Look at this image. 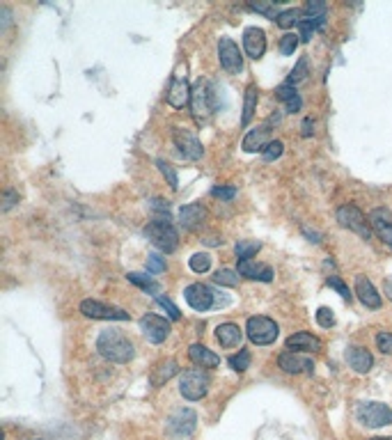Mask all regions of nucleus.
Here are the masks:
<instances>
[{
  "mask_svg": "<svg viewBox=\"0 0 392 440\" xmlns=\"http://www.w3.org/2000/svg\"><path fill=\"white\" fill-rule=\"evenodd\" d=\"M97 348L106 360L117 362V365L129 362V360H133V355H135L131 339L126 337L122 330H113V328H108V330H104L102 335H99Z\"/></svg>",
  "mask_w": 392,
  "mask_h": 440,
  "instance_id": "obj_1",
  "label": "nucleus"
},
{
  "mask_svg": "<svg viewBox=\"0 0 392 440\" xmlns=\"http://www.w3.org/2000/svg\"><path fill=\"white\" fill-rule=\"evenodd\" d=\"M145 234H147V238L159 248L161 252H175L177 245H179V234L177 229L172 227L170 218H157L152 220V223H147V227H145Z\"/></svg>",
  "mask_w": 392,
  "mask_h": 440,
  "instance_id": "obj_2",
  "label": "nucleus"
},
{
  "mask_svg": "<svg viewBox=\"0 0 392 440\" xmlns=\"http://www.w3.org/2000/svg\"><path fill=\"white\" fill-rule=\"evenodd\" d=\"M355 417L367 429H381V427L392 424V408L388 403H381V401H367L358 406Z\"/></svg>",
  "mask_w": 392,
  "mask_h": 440,
  "instance_id": "obj_3",
  "label": "nucleus"
},
{
  "mask_svg": "<svg viewBox=\"0 0 392 440\" xmlns=\"http://www.w3.org/2000/svg\"><path fill=\"white\" fill-rule=\"evenodd\" d=\"M337 223L349 229V232H355L360 238H365V241H369L372 238L369 220L355 204H342L340 209H337Z\"/></svg>",
  "mask_w": 392,
  "mask_h": 440,
  "instance_id": "obj_4",
  "label": "nucleus"
},
{
  "mask_svg": "<svg viewBox=\"0 0 392 440\" xmlns=\"http://www.w3.org/2000/svg\"><path fill=\"white\" fill-rule=\"evenodd\" d=\"M245 335L252 344L257 346H267L273 344L280 335V328L273 319L269 317H250L248 324H245Z\"/></svg>",
  "mask_w": 392,
  "mask_h": 440,
  "instance_id": "obj_5",
  "label": "nucleus"
},
{
  "mask_svg": "<svg viewBox=\"0 0 392 440\" xmlns=\"http://www.w3.org/2000/svg\"><path fill=\"white\" fill-rule=\"evenodd\" d=\"M209 374L202 369V367H197V369H188L181 374V381H179V392L184 394V399L188 401H200L209 392Z\"/></svg>",
  "mask_w": 392,
  "mask_h": 440,
  "instance_id": "obj_6",
  "label": "nucleus"
},
{
  "mask_svg": "<svg viewBox=\"0 0 392 440\" xmlns=\"http://www.w3.org/2000/svg\"><path fill=\"white\" fill-rule=\"evenodd\" d=\"M197 427V412L190 408H177L168 417V434L175 438H188Z\"/></svg>",
  "mask_w": 392,
  "mask_h": 440,
  "instance_id": "obj_7",
  "label": "nucleus"
},
{
  "mask_svg": "<svg viewBox=\"0 0 392 440\" xmlns=\"http://www.w3.org/2000/svg\"><path fill=\"white\" fill-rule=\"evenodd\" d=\"M80 312L90 319H104V321H129V312H124L120 307L106 305V302H99L87 298L80 302Z\"/></svg>",
  "mask_w": 392,
  "mask_h": 440,
  "instance_id": "obj_8",
  "label": "nucleus"
},
{
  "mask_svg": "<svg viewBox=\"0 0 392 440\" xmlns=\"http://www.w3.org/2000/svg\"><path fill=\"white\" fill-rule=\"evenodd\" d=\"M218 58H221V67L232 76L243 69V55L230 37H221V42H218Z\"/></svg>",
  "mask_w": 392,
  "mask_h": 440,
  "instance_id": "obj_9",
  "label": "nucleus"
},
{
  "mask_svg": "<svg viewBox=\"0 0 392 440\" xmlns=\"http://www.w3.org/2000/svg\"><path fill=\"white\" fill-rule=\"evenodd\" d=\"M190 108H193V115L197 119H207L214 113V101H212V90H209V82L200 78L193 85V94H190Z\"/></svg>",
  "mask_w": 392,
  "mask_h": 440,
  "instance_id": "obj_10",
  "label": "nucleus"
},
{
  "mask_svg": "<svg viewBox=\"0 0 392 440\" xmlns=\"http://www.w3.org/2000/svg\"><path fill=\"white\" fill-rule=\"evenodd\" d=\"M140 330L152 344H161V342H166L170 335V321L159 314H145L140 319Z\"/></svg>",
  "mask_w": 392,
  "mask_h": 440,
  "instance_id": "obj_11",
  "label": "nucleus"
},
{
  "mask_svg": "<svg viewBox=\"0 0 392 440\" xmlns=\"http://www.w3.org/2000/svg\"><path fill=\"white\" fill-rule=\"evenodd\" d=\"M172 140H175L177 149L184 159H188V161L202 159V152H204L202 142H200L190 131H186V128H175V131H172Z\"/></svg>",
  "mask_w": 392,
  "mask_h": 440,
  "instance_id": "obj_12",
  "label": "nucleus"
},
{
  "mask_svg": "<svg viewBox=\"0 0 392 440\" xmlns=\"http://www.w3.org/2000/svg\"><path fill=\"white\" fill-rule=\"evenodd\" d=\"M184 298H186L188 305L193 310H197V312H207L209 307L214 305V291L202 282L188 284L186 291H184Z\"/></svg>",
  "mask_w": 392,
  "mask_h": 440,
  "instance_id": "obj_13",
  "label": "nucleus"
},
{
  "mask_svg": "<svg viewBox=\"0 0 392 440\" xmlns=\"http://www.w3.org/2000/svg\"><path fill=\"white\" fill-rule=\"evenodd\" d=\"M278 365H280V369H282V372H287V374H310V372L314 369V362L310 360L307 355L296 353V351L282 353V355L278 358Z\"/></svg>",
  "mask_w": 392,
  "mask_h": 440,
  "instance_id": "obj_14",
  "label": "nucleus"
},
{
  "mask_svg": "<svg viewBox=\"0 0 392 440\" xmlns=\"http://www.w3.org/2000/svg\"><path fill=\"white\" fill-rule=\"evenodd\" d=\"M243 49H245V55L252 60H259L262 55L267 53V35H264L262 28H245Z\"/></svg>",
  "mask_w": 392,
  "mask_h": 440,
  "instance_id": "obj_15",
  "label": "nucleus"
},
{
  "mask_svg": "<svg viewBox=\"0 0 392 440\" xmlns=\"http://www.w3.org/2000/svg\"><path fill=\"white\" fill-rule=\"evenodd\" d=\"M369 225L372 232H376V236L381 238L386 245H392V216L386 209H374L369 214Z\"/></svg>",
  "mask_w": 392,
  "mask_h": 440,
  "instance_id": "obj_16",
  "label": "nucleus"
},
{
  "mask_svg": "<svg viewBox=\"0 0 392 440\" xmlns=\"http://www.w3.org/2000/svg\"><path fill=\"white\" fill-rule=\"evenodd\" d=\"M204 220H207V209L200 204V202H193V204H186L179 209V225L184 229L193 232V229L204 225Z\"/></svg>",
  "mask_w": 392,
  "mask_h": 440,
  "instance_id": "obj_17",
  "label": "nucleus"
},
{
  "mask_svg": "<svg viewBox=\"0 0 392 440\" xmlns=\"http://www.w3.org/2000/svg\"><path fill=\"white\" fill-rule=\"evenodd\" d=\"M355 293H358V298L365 307H369V310H379L383 305V300H381V293L376 291V287L365 278V275H358L355 278Z\"/></svg>",
  "mask_w": 392,
  "mask_h": 440,
  "instance_id": "obj_18",
  "label": "nucleus"
},
{
  "mask_svg": "<svg viewBox=\"0 0 392 440\" xmlns=\"http://www.w3.org/2000/svg\"><path fill=\"white\" fill-rule=\"evenodd\" d=\"M190 94H193V87L188 85L186 78H172L168 90V104L172 108H184L190 101Z\"/></svg>",
  "mask_w": 392,
  "mask_h": 440,
  "instance_id": "obj_19",
  "label": "nucleus"
},
{
  "mask_svg": "<svg viewBox=\"0 0 392 440\" xmlns=\"http://www.w3.org/2000/svg\"><path fill=\"white\" fill-rule=\"evenodd\" d=\"M287 348L296 353H314L321 348V339L312 333H296L287 339Z\"/></svg>",
  "mask_w": 392,
  "mask_h": 440,
  "instance_id": "obj_20",
  "label": "nucleus"
},
{
  "mask_svg": "<svg viewBox=\"0 0 392 440\" xmlns=\"http://www.w3.org/2000/svg\"><path fill=\"white\" fill-rule=\"evenodd\" d=\"M216 339L223 348H236L243 342V330L236 324H221L216 328Z\"/></svg>",
  "mask_w": 392,
  "mask_h": 440,
  "instance_id": "obj_21",
  "label": "nucleus"
},
{
  "mask_svg": "<svg viewBox=\"0 0 392 440\" xmlns=\"http://www.w3.org/2000/svg\"><path fill=\"white\" fill-rule=\"evenodd\" d=\"M239 275L250 280H259V282H271L273 280V269L267 264H257L252 259L239 262Z\"/></svg>",
  "mask_w": 392,
  "mask_h": 440,
  "instance_id": "obj_22",
  "label": "nucleus"
},
{
  "mask_svg": "<svg viewBox=\"0 0 392 440\" xmlns=\"http://www.w3.org/2000/svg\"><path fill=\"white\" fill-rule=\"evenodd\" d=\"M346 360H349V365L353 367V372H358V374H367L372 369V365H374L372 353L362 346H349V351H346Z\"/></svg>",
  "mask_w": 392,
  "mask_h": 440,
  "instance_id": "obj_23",
  "label": "nucleus"
},
{
  "mask_svg": "<svg viewBox=\"0 0 392 440\" xmlns=\"http://www.w3.org/2000/svg\"><path fill=\"white\" fill-rule=\"evenodd\" d=\"M188 358L193 360L197 367H202V369H212V367H218L221 365V358H218L212 348H207L204 344H193L188 348Z\"/></svg>",
  "mask_w": 392,
  "mask_h": 440,
  "instance_id": "obj_24",
  "label": "nucleus"
},
{
  "mask_svg": "<svg viewBox=\"0 0 392 440\" xmlns=\"http://www.w3.org/2000/svg\"><path fill=\"white\" fill-rule=\"evenodd\" d=\"M271 128L269 126H259V128H252V131H248V135L243 138V152H264V147H267L271 140Z\"/></svg>",
  "mask_w": 392,
  "mask_h": 440,
  "instance_id": "obj_25",
  "label": "nucleus"
},
{
  "mask_svg": "<svg viewBox=\"0 0 392 440\" xmlns=\"http://www.w3.org/2000/svg\"><path fill=\"white\" fill-rule=\"evenodd\" d=\"M278 99H280V101H285V106H287L289 113H298L300 106H303V101H300L296 87H294V85H289V82H285V85H280V87H278Z\"/></svg>",
  "mask_w": 392,
  "mask_h": 440,
  "instance_id": "obj_26",
  "label": "nucleus"
},
{
  "mask_svg": "<svg viewBox=\"0 0 392 440\" xmlns=\"http://www.w3.org/2000/svg\"><path fill=\"white\" fill-rule=\"evenodd\" d=\"M177 372H179V367H177L175 360L159 362L157 367H154V372H152V385H163V383H168Z\"/></svg>",
  "mask_w": 392,
  "mask_h": 440,
  "instance_id": "obj_27",
  "label": "nucleus"
},
{
  "mask_svg": "<svg viewBox=\"0 0 392 440\" xmlns=\"http://www.w3.org/2000/svg\"><path fill=\"white\" fill-rule=\"evenodd\" d=\"M257 99H259L257 87L250 85L248 90H245V99H243V117H241V122H243L245 126L250 124V119H252V115H255V110H257Z\"/></svg>",
  "mask_w": 392,
  "mask_h": 440,
  "instance_id": "obj_28",
  "label": "nucleus"
},
{
  "mask_svg": "<svg viewBox=\"0 0 392 440\" xmlns=\"http://www.w3.org/2000/svg\"><path fill=\"white\" fill-rule=\"evenodd\" d=\"M259 248H262L259 241H239V243H236V248H234L236 259H239V262L252 259V257L259 252Z\"/></svg>",
  "mask_w": 392,
  "mask_h": 440,
  "instance_id": "obj_29",
  "label": "nucleus"
},
{
  "mask_svg": "<svg viewBox=\"0 0 392 440\" xmlns=\"http://www.w3.org/2000/svg\"><path fill=\"white\" fill-rule=\"evenodd\" d=\"M129 280L133 284H138V287H142L145 291H149L152 296H159V284L154 282L149 275H142V273H129Z\"/></svg>",
  "mask_w": 392,
  "mask_h": 440,
  "instance_id": "obj_30",
  "label": "nucleus"
},
{
  "mask_svg": "<svg viewBox=\"0 0 392 440\" xmlns=\"http://www.w3.org/2000/svg\"><path fill=\"white\" fill-rule=\"evenodd\" d=\"M214 282L221 284V287H236V284H239V271L221 269V271L214 275Z\"/></svg>",
  "mask_w": 392,
  "mask_h": 440,
  "instance_id": "obj_31",
  "label": "nucleus"
},
{
  "mask_svg": "<svg viewBox=\"0 0 392 440\" xmlns=\"http://www.w3.org/2000/svg\"><path fill=\"white\" fill-rule=\"evenodd\" d=\"M157 165H159V170H161L163 177H166L168 186H170L172 190H177V188H179V177H177V170L172 168V165H170L168 161H163V159H159V161H157Z\"/></svg>",
  "mask_w": 392,
  "mask_h": 440,
  "instance_id": "obj_32",
  "label": "nucleus"
},
{
  "mask_svg": "<svg viewBox=\"0 0 392 440\" xmlns=\"http://www.w3.org/2000/svg\"><path fill=\"white\" fill-rule=\"evenodd\" d=\"M298 16H300V12H298V9H285V12H280V14H278L276 23L282 28V30H289V28L298 25V21H300Z\"/></svg>",
  "mask_w": 392,
  "mask_h": 440,
  "instance_id": "obj_33",
  "label": "nucleus"
},
{
  "mask_svg": "<svg viewBox=\"0 0 392 440\" xmlns=\"http://www.w3.org/2000/svg\"><path fill=\"white\" fill-rule=\"evenodd\" d=\"M190 271L195 273H207L209 269H212V257H209V252H195L193 257H190Z\"/></svg>",
  "mask_w": 392,
  "mask_h": 440,
  "instance_id": "obj_34",
  "label": "nucleus"
},
{
  "mask_svg": "<svg viewBox=\"0 0 392 440\" xmlns=\"http://www.w3.org/2000/svg\"><path fill=\"white\" fill-rule=\"evenodd\" d=\"M298 42H300V35L287 32V35L280 39V53H282V55H294V51L298 49Z\"/></svg>",
  "mask_w": 392,
  "mask_h": 440,
  "instance_id": "obj_35",
  "label": "nucleus"
},
{
  "mask_svg": "<svg viewBox=\"0 0 392 440\" xmlns=\"http://www.w3.org/2000/svg\"><path fill=\"white\" fill-rule=\"evenodd\" d=\"M230 367L234 372H245L250 367V351H245V348H241L239 353L230 358Z\"/></svg>",
  "mask_w": 392,
  "mask_h": 440,
  "instance_id": "obj_36",
  "label": "nucleus"
},
{
  "mask_svg": "<svg viewBox=\"0 0 392 440\" xmlns=\"http://www.w3.org/2000/svg\"><path fill=\"white\" fill-rule=\"evenodd\" d=\"M307 78V60L305 58H300L298 60V64L294 67V71L289 73V85H296V82H300V80H305Z\"/></svg>",
  "mask_w": 392,
  "mask_h": 440,
  "instance_id": "obj_37",
  "label": "nucleus"
},
{
  "mask_svg": "<svg viewBox=\"0 0 392 440\" xmlns=\"http://www.w3.org/2000/svg\"><path fill=\"white\" fill-rule=\"evenodd\" d=\"M282 149H285V145H282L280 140H271L267 147H264L262 156L267 161H276V159H280V156H282Z\"/></svg>",
  "mask_w": 392,
  "mask_h": 440,
  "instance_id": "obj_38",
  "label": "nucleus"
},
{
  "mask_svg": "<svg viewBox=\"0 0 392 440\" xmlns=\"http://www.w3.org/2000/svg\"><path fill=\"white\" fill-rule=\"evenodd\" d=\"M328 287L335 289L344 300H351V291H349V287H346V284H344L340 278H337V275H331V278H328Z\"/></svg>",
  "mask_w": 392,
  "mask_h": 440,
  "instance_id": "obj_39",
  "label": "nucleus"
},
{
  "mask_svg": "<svg viewBox=\"0 0 392 440\" xmlns=\"http://www.w3.org/2000/svg\"><path fill=\"white\" fill-rule=\"evenodd\" d=\"M317 324L321 328H331V326H335V314L328 307H319L317 310Z\"/></svg>",
  "mask_w": 392,
  "mask_h": 440,
  "instance_id": "obj_40",
  "label": "nucleus"
},
{
  "mask_svg": "<svg viewBox=\"0 0 392 440\" xmlns=\"http://www.w3.org/2000/svg\"><path fill=\"white\" fill-rule=\"evenodd\" d=\"M376 346H379V351L381 353H386V355H392V333H379L376 335Z\"/></svg>",
  "mask_w": 392,
  "mask_h": 440,
  "instance_id": "obj_41",
  "label": "nucleus"
},
{
  "mask_svg": "<svg viewBox=\"0 0 392 440\" xmlns=\"http://www.w3.org/2000/svg\"><path fill=\"white\" fill-rule=\"evenodd\" d=\"M157 300H159V305L168 312V317L172 319V321H179L181 319V312H179V307L175 305V302L172 300H168V298H163V296H157Z\"/></svg>",
  "mask_w": 392,
  "mask_h": 440,
  "instance_id": "obj_42",
  "label": "nucleus"
},
{
  "mask_svg": "<svg viewBox=\"0 0 392 440\" xmlns=\"http://www.w3.org/2000/svg\"><path fill=\"white\" fill-rule=\"evenodd\" d=\"M147 269L152 273H161V271H166V259H163L161 255H149V259H147Z\"/></svg>",
  "mask_w": 392,
  "mask_h": 440,
  "instance_id": "obj_43",
  "label": "nucleus"
},
{
  "mask_svg": "<svg viewBox=\"0 0 392 440\" xmlns=\"http://www.w3.org/2000/svg\"><path fill=\"white\" fill-rule=\"evenodd\" d=\"M212 195H214V197H221V200H225V202H230V200H234L236 190H234V188H221V186H216V188L212 190Z\"/></svg>",
  "mask_w": 392,
  "mask_h": 440,
  "instance_id": "obj_44",
  "label": "nucleus"
},
{
  "mask_svg": "<svg viewBox=\"0 0 392 440\" xmlns=\"http://www.w3.org/2000/svg\"><path fill=\"white\" fill-rule=\"evenodd\" d=\"M16 202H19V195H16L14 190H7V192H5V207H3V209L7 211L12 204H16Z\"/></svg>",
  "mask_w": 392,
  "mask_h": 440,
  "instance_id": "obj_45",
  "label": "nucleus"
},
{
  "mask_svg": "<svg viewBox=\"0 0 392 440\" xmlns=\"http://www.w3.org/2000/svg\"><path fill=\"white\" fill-rule=\"evenodd\" d=\"M383 293H386V298L392 302V275H388V278L383 280Z\"/></svg>",
  "mask_w": 392,
  "mask_h": 440,
  "instance_id": "obj_46",
  "label": "nucleus"
},
{
  "mask_svg": "<svg viewBox=\"0 0 392 440\" xmlns=\"http://www.w3.org/2000/svg\"><path fill=\"white\" fill-rule=\"evenodd\" d=\"M310 126H312V119H305V122H303V135L312 133V131H310Z\"/></svg>",
  "mask_w": 392,
  "mask_h": 440,
  "instance_id": "obj_47",
  "label": "nucleus"
},
{
  "mask_svg": "<svg viewBox=\"0 0 392 440\" xmlns=\"http://www.w3.org/2000/svg\"><path fill=\"white\" fill-rule=\"evenodd\" d=\"M372 440H392V438H372Z\"/></svg>",
  "mask_w": 392,
  "mask_h": 440,
  "instance_id": "obj_48",
  "label": "nucleus"
}]
</instances>
